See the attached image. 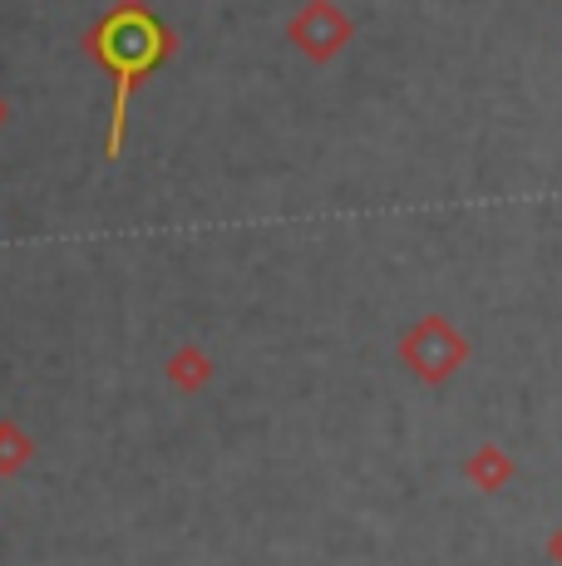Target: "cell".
<instances>
[{"label":"cell","mask_w":562,"mask_h":566,"mask_svg":"<svg viewBox=\"0 0 562 566\" xmlns=\"http://www.w3.org/2000/svg\"><path fill=\"white\" fill-rule=\"evenodd\" d=\"M30 459H35V443H30V433L20 429V423L0 419V478H15Z\"/></svg>","instance_id":"cell-2"},{"label":"cell","mask_w":562,"mask_h":566,"mask_svg":"<svg viewBox=\"0 0 562 566\" xmlns=\"http://www.w3.org/2000/svg\"><path fill=\"white\" fill-rule=\"evenodd\" d=\"M6 118H10V104H6V94H0V128H6Z\"/></svg>","instance_id":"cell-4"},{"label":"cell","mask_w":562,"mask_h":566,"mask_svg":"<svg viewBox=\"0 0 562 566\" xmlns=\"http://www.w3.org/2000/svg\"><path fill=\"white\" fill-rule=\"evenodd\" d=\"M168 375H173V385L178 389H198L202 379H208V360H202L198 350H178L173 355V365H168Z\"/></svg>","instance_id":"cell-3"},{"label":"cell","mask_w":562,"mask_h":566,"mask_svg":"<svg viewBox=\"0 0 562 566\" xmlns=\"http://www.w3.org/2000/svg\"><path fill=\"white\" fill-rule=\"evenodd\" d=\"M84 50L114 74V118H110V138H104V158H118L124 154L128 94H134V84L144 80L164 54H173V30L154 10H144V0H118L100 25H90Z\"/></svg>","instance_id":"cell-1"}]
</instances>
